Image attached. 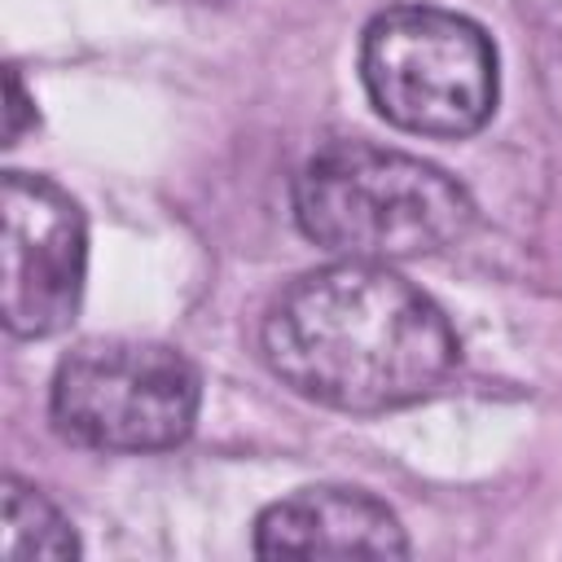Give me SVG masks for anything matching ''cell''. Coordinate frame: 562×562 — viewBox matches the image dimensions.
<instances>
[{
    "label": "cell",
    "mask_w": 562,
    "mask_h": 562,
    "mask_svg": "<svg viewBox=\"0 0 562 562\" xmlns=\"http://www.w3.org/2000/svg\"><path fill=\"white\" fill-rule=\"evenodd\" d=\"M268 369L325 408L386 413L426 400L461 360L443 307L391 263L334 259L294 277L263 316Z\"/></svg>",
    "instance_id": "cell-1"
},
{
    "label": "cell",
    "mask_w": 562,
    "mask_h": 562,
    "mask_svg": "<svg viewBox=\"0 0 562 562\" xmlns=\"http://www.w3.org/2000/svg\"><path fill=\"white\" fill-rule=\"evenodd\" d=\"M294 220L338 259H422L457 246L474 198L443 167L369 140H334L294 176Z\"/></svg>",
    "instance_id": "cell-2"
},
{
    "label": "cell",
    "mask_w": 562,
    "mask_h": 562,
    "mask_svg": "<svg viewBox=\"0 0 562 562\" xmlns=\"http://www.w3.org/2000/svg\"><path fill=\"white\" fill-rule=\"evenodd\" d=\"M373 110L413 136H470L496 110V48L452 9L391 4L360 40Z\"/></svg>",
    "instance_id": "cell-3"
},
{
    "label": "cell",
    "mask_w": 562,
    "mask_h": 562,
    "mask_svg": "<svg viewBox=\"0 0 562 562\" xmlns=\"http://www.w3.org/2000/svg\"><path fill=\"white\" fill-rule=\"evenodd\" d=\"M202 404L193 360L167 342L92 338L53 373V426L97 452H162L189 439Z\"/></svg>",
    "instance_id": "cell-4"
},
{
    "label": "cell",
    "mask_w": 562,
    "mask_h": 562,
    "mask_svg": "<svg viewBox=\"0 0 562 562\" xmlns=\"http://www.w3.org/2000/svg\"><path fill=\"white\" fill-rule=\"evenodd\" d=\"M88 277V220L48 176L0 180V316L13 338H48L79 312Z\"/></svg>",
    "instance_id": "cell-5"
},
{
    "label": "cell",
    "mask_w": 562,
    "mask_h": 562,
    "mask_svg": "<svg viewBox=\"0 0 562 562\" xmlns=\"http://www.w3.org/2000/svg\"><path fill=\"white\" fill-rule=\"evenodd\" d=\"M259 558H404L395 509L360 487H299L255 518Z\"/></svg>",
    "instance_id": "cell-6"
},
{
    "label": "cell",
    "mask_w": 562,
    "mask_h": 562,
    "mask_svg": "<svg viewBox=\"0 0 562 562\" xmlns=\"http://www.w3.org/2000/svg\"><path fill=\"white\" fill-rule=\"evenodd\" d=\"M0 558H79V536L70 518L26 479H4V531H0Z\"/></svg>",
    "instance_id": "cell-7"
},
{
    "label": "cell",
    "mask_w": 562,
    "mask_h": 562,
    "mask_svg": "<svg viewBox=\"0 0 562 562\" xmlns=\"http://www.w3.org/2000/svg\"><path fill=\"white\" fill-rule=\"evenodd\" d=\"M35 123V105H31V97H26V88H22V75L18 70H9V105H4V145H18L22 140V132Z\"/></svg>",
    "instance_id": "cell-8"
},
{
    "label": "cell",
    "mask_w": 562,
    "mask_h": 562,
    "mask_svg": "<svg viewBox=\"0 0 562 562\" xmlns=\"http://www.w3.org/2000/svg\"><path fill=\"white\" fill-rule=\"evenodd\" d=\"M193 4H228V0H193Z\"/></svg>",
    "instance_id": "cell-9"
}]
</instances>
